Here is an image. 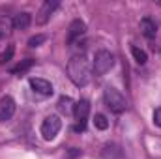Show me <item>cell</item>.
Masks as SVG:
<instances>
[{
    "label": "cell",
    "mask_w": 161,
    "mask_h": 159,
    "mask_svg": "<svg viewBox=\"0 0 161 159\" xmlns=\"http://www.w3.org/2000/svg\"><path fill=\"white\" fill-rule=\"evenodd\" d=\"M0 36H2V34H0Z\"/></svg>",
    "instance_id": "22"
},
{
    "label": "cell",
    "mask_w": 161,
    "mask_h": 159,
    "mask_svg": "<svg viewBox=\"0 0 161 159\" xmlns=\"http://www.w3.org/2000/svg\"><path fill=\"white\" fill-rule=\"evenodd\" d=\"M15 109H17L15 99H13L11 96H4V97L0 99V122L11 120V116L15 114Z\"/></svg>",
    "instance_id": "7"
},
{
    "label": "cell",
    "mask_w": 161,
    "mask_h": 159,
    "mask_svg": "<svg viewBox=\"0 0 161 159\" xmlns=\"http://www.w3.org/2000/svg\"><path fill=\"white\" fill-rule=\"evenodd\" d=\"M68 77L75 86H86L92 79V68L88 64V60L82 54L71 56V60L68 62Z\"/></svg>",
    "instance_id": "1"
},
{
    "label": "cell",
    "mask_w": 161,
    "mask_h": 159,
    "mask_svg": "<svg viewBox=\"0 0 161 159\" xmlns=\"http://www.w3.org/2000/svg\"><path fill=\"white\" fill-rule=\"evenodd\" d=\"M158 4H159V6H161V0H159V2H158Z\"/></svg>",
    "instance_id": "21"
},
{
    "label": "cell",
    "mask_w": 161,
    "mask_h": 159,
    "mask_svg": "<svg viewBox=\"0 0 161 159\" xmlns=\"http://www.w3.org/2000/svg\"><path fill=\"white\" fill-rule=\"evenodd\" d=\"M73 114H75V118L79 120V125H77L75 129H77V131H82V129L86 127V118H88V114H90V103H88L86 99H80L79 103H75Z\"/></svg>",
    "instance_id": "5"
},
{
    "label": "cell",
    "mask_w": 161,
    "mask_h": 159,
    "mask_svg": "<svg viewBox=\"0 0 161 159\" xmlns=\"http://www.w3.org/2000/svg\"><path fill=\"white\" fill-rule=\"evenodd\" d=\"M30 86L34 92H38L41 96H53V84L45 79H40V77H32L30 79Z\"/></svg>",
    "instance_id": "9"
},
{
    "label": "cell",
    "mask_w": 161,
    "mask_h": 159,
    "mask_svg": "<svg viewBox=\"0 0 161 159\" xmlns=\"http://www.w3.org/2000/svg\"><path fill=\"white\" fill-rule=\"evenodd\" d=\"M103 97H105V105H107L113 112H116V114L124 112L125 107H127L125 97L120 94V90H116V88H113V86H107V88H105Z\"/></svg>",
    "instance_id": "2"
},
{
    "label": "cell",
    "mask_w": 161,
    "mask_h": 159,
    "mask_svg": "<svg viewBox=\"0 0 161 159\" xmlns=\"http://www.w3.org/2000/svg\"><path fill=\"white\" fill-rule=\"evenodd\" d=\"M45 41H47V36L45 34H38V36H32L28 40V45L30 47H40L41 43H45Z\"/></svg>",
    "instance_id": "18"
},
{
    "label": "cell",
    "mask_w": 161,
    "mask_h": 159,
    "mask_svg": "<svg viewBox=\"0 0 161 159\" xmlns=\"http://www.w3.org/2000/svg\"><path fill=\"white\" fill-rule=\"evenodd\" d=\"M84 32H86V25L80 19H75L68 28V43H73L75 40H79L80 36H84Z\"/></svg>",
    "instance_id": "8"
},
{
    "label": "cell",
    "mask_w": 161,
    "mask_h": 159,
    "mask_svg": "<svg viewBox=\"0 0 161 159\" xmlns=\"http://www.w3.org/2000/svg\"><path fill=\"white\" fill-rule=\"evenodd\" d=\"M154 123H156V125H159V127H161V107H159V109H156V111H154Z\"/></svg>",
    "instance_id": "19"
},
{
    "label": "cell",
    "mask_w": 161,
    "mask_h": 159,
    "mask_svg": "<svg viewBox=\"0 0 161 159\" xmlns=\"http://www.w3.org/2000/svg\"><path fill=\"white\" fill-rule=\"evenodd\" d=\"M32 66H34V60H32V58H26V60H23L17 68H13V69H11V73H25V71H26V69H30Z\"/></svg>",
    "instance_id": "15"
},
{
    "label": "cell",
    "mask_w": 161,
    "mask_h": 159,
    "mask_svg": "<svg viewBox=\"0 0 161 159\" xmlns=\"http://www.w3.org/2000/svg\"><path fill=\"white\" fill-rule=\"evenodd\" d=\"M94 125H96L97 129H101V131H103V129H107V127H109V120H107L105 114H96V116H94Z\"/></svg>",
    "instance_id": "17"
},
{
    "label": "cell",
    "mask_w": 161,
    "mask_h": 159,
    "mask_svg": "<svg viewBox=\"0 0 161 159\" xmlns=\"http://www.w3.org/2000/svg\"><path fill=\"white\" fill-rule=\"evenodd\" d=\"M131 52H133V58H135V62L137 64H146V60H148V54L142 51V49H139V47H131Z\"/></svg>",
    "instance_id": "14"
},
{
    "label": "cell",
    "mask_w": 161,
    "mask_h": 159,
    "mask_svg": "<svg viewBox=\"0 0 161 159\" xmlns=\"http://www.w3.org/2000/svg\"><path fill=\"white\" fill-rule=\"evenodd\" d=\"M60 127H62V120L58 118L56 114H51V116H47V118L43 120V123H41V137L45 140H53L58 135Z\"/></svg>",
    "instance_id": "4"
},
{
    "label": "cell",
    "mask_w": 161,
    "mask_h": 159,
    "mask_svg": "<svg viewBox=\"0 0 161 159\" xmlns=\"http://www.w3.org/2000/svg\"><path fill=\"white\" fill-rule=\"evenodd\" d=\"M30 23H32V15L26 13V11H23V13H17V15L13 17L11 26H13L15 30H25V28L30 26Z\"/></svg>",
    "instance_id": "10"
},
{
    "label": "cell",
    "mask_w": 161,
    "mask_h": 159,
    "mask_svg": "<svg viewBox=\"0 0 161 159\" xmlns=\"http://www.w3.org/2000/svg\"><path fill=\"white\" fill-rule=\"evenodd\" d=\"M60 6V2L58 0H47V2H43V6L40 8V11H38V15H36V23L38 25H45L49 19H51V15L54 13V9Z\"/></svg>",
    "instance_id": "6"
},
{
    "label": "cell",
    "mask_w": 161,
    "mask_h": 159,
    "mask_svg": "<svg viewBox=\"0 0 161 159\" xmlns=\"http://www.w3.org/2000/svg\"><path fill=\"white\" fill-rule=\"evenodd\" d=\"M58 109H60L62 112H66V114H71V112H73V109H75L73 99H71V97H68V96H62V97L58 99Z\"/></svg>",
    "instance_id": "13"
},
{
    "label": "cell",
    "mask_w": 161,
    "mask_h": 159,
    "mask_svg": "<svg viewBox=\"0 0 161 159\" xmlns=\"http://www.w3.org/2000/svg\"><path fill=\"white\" fill-rule=\"evenodd\" d=\"M13 52H15V45L11 43V45H8V49L0 54V64H2V66H4V64H8V62L13 58Z\"/></svg>",
    "instance_id": "16"
},
{
    "label": "cell",
    "mask_w": 161,
    "mask_h": 159,
    "mask_svg": "<svg viewBox=\"0 0 161 159\" xmlns=\"http://www.w3.org/2000/svg\"><path fill=\"white\" fill-rule=\"evenodd\" d=\"M77 156H80V150H77V148H73V150L69 152V157H77Z\"/></svg>",
    "instance_id": "20"
},
{
    "label": "cell",
    "mask_w": 161,
    "mask_h": 159,
    "mask_svg": "<svg viewBox=\"0 0 161 159\" xmlns=\"http://www.w3.org/2000/svg\"><path fill=\"white\" fill-rule=\"evenodd\" d=\"M114 68V56L109 51H97L94 56V64H92V71L96 75H105L107 71H111Z\"/></svg>",
    "instance_id": "3"
},
{
    "label": "cell",
    "mask_w": 161,
    "mask_h": 159,
    "mask_svg": "<svg viewBox=\"0 0 161 159\" xmlns=\"http://www.w3.org/2000/svg\"><path fill=\"white\" fill-rule=\"evenodd\" d=\"M141 32L144 34V38L154 40V38H156V34H158V25H156L150 17H144V19L141 21Z\"/></svg>",
    "instance_id": "11"
},
{
    "label": "cell",
    "mask_w": 161,
    "mask_h": 159,
    "mask_svg": "<svg viewBox=\"0 0 161 159\" xmlns=\"http://www.w3.org/2000/svg\"><path fill=\"white\" fill-rule=\"evenodd\" d=\"M103 159H122V150L118 144H107L101 152Z\"/></svg>",
    "instance_id": "12"
}]
</instances>
